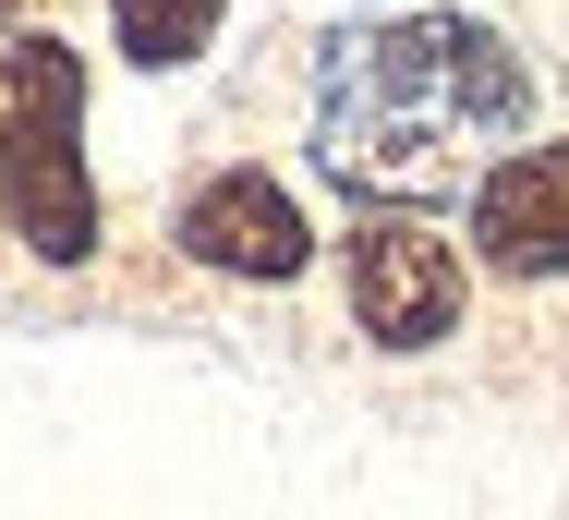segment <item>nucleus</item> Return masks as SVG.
Returning a JSON list of instances; mask_svg holds the SVG:
<instances>
[{
  "label": "nucleus",
  "mask_w": 569,
  "mask_h": 520,
  "mask_svg": "<svg viewBox=\"0 0 569 520\" xmlns=\"http://www.w3.org/2000/svg\"><path fill=\"white\" fill-rule=\"evenodd\" d=\"M533 121V61L472 12H376L316 49V170L351 194H449Z\"/></svg>",
  "instance_id": "obj_1"
},
{
  "label": "nucleus",
  "mask_w": 569,
  "mask_h": 520,
  "mask_svg": "<svg viewBox=\"0 0 569 520\" xmlns=\"http://www.w3.org/2000/svg\"><path fill=\"white\" fill-rule=\"evenodd\" d=\"M0 230L37 267H98L110 207L86 170V49L49 24H12L0 49Z\"/></svg>",
  "instance_id": "obj_2"
},
{
  "label": "nucleus",
  "mask_w": 569,
  "mask_h": 520,
  "mask_svg": "<svg viewBox=\"0 0 569 520\" xmlns=\"http://www.w3.org/2000/svg\"><path fill=\"white\" fill-rule=\"evenodd\" d=\"M340 303H351V327H363L376 351H437L460 327V303H472V267H460V242L437 218L363 207L340 230Z\"/></svg>",
  "instance_id": "obj_3"
},
{
  "label": "nucleus",
  "mask_w": 569,
  "mask_h": 520,
  "mask_svg": "<svg viewBox=\"0 0 569 520\" xmlns=\"http://www.w3.org/2000/svg\"><path fill=\"white\" fill-rule=\"evenodd\" d=\"M170 242H182V267L242 279V291H291V279L316 267V218H303V194H291L267 158L207 170V182L170 207Z\"/></svg>",
  "instance_id": "obj_4"
},
{
  "label": "nucleus",
  "mask_w": 569,
  "mask_h": 520,
  "mask_svg": "<svg viewBox=\"0 0 569 520\" xmlns=\"http://www.w3.org/2000/svg\"><path fill=\"white\" fill-rule=\"evenodd\" d=\"M472 267L569 279V146H497L472 170Z\"/></svg>",
  "instance_id": "obj_5"
},
{
  "label": "nucleus",
  "mask_w": 569,
  "mask_h": 520,
  "mask_svg": "<svg viewBox=\"0 0 569 520\" xmlns=\"http://www.w3.org/2000/svg\"><path fill=\"white\" fill-rule=\"evenodd\" d=\"M230 24V0H110V49L133 73H182V61H207Z\"/></svg>",
  "instance_id": "obj_6"
},
{
  "label": "nucleus",
  "mask_w": 569,
  "mask_h": 520,
  "mask_svg": "<svg viewBox=\"0 0 569 520\" xmlns=\"http://www.w3.org/2000/svg\"><path fill=\"white\" fill-rule=\"evenodd\" d=\"M0 24H37V0H0Z\"/></svg>",
  "instance_id": "obj_7"
}]
</instances>
